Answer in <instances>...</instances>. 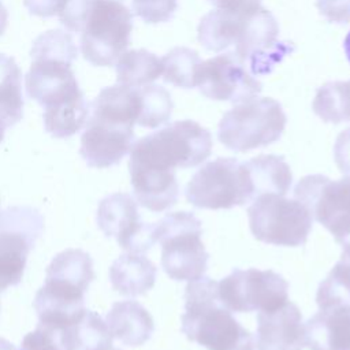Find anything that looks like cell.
I'll return each mask as SVG.
<instances>
[{"label": "cell", "mask_w": 350, "mask_h": 350, "mask_svg": "<svg viewBox=\"0 0 350 350\" xmlns=\"http://www.w3.org/2000/svg\"><path fill=\"white\" fill-rule=\"evenodd\" d=\"M212 152L211 133L193 120H178L133 144L130 178L135 186L175 185V170L201 164Z\"/></svg>", "instance_id": "1"}, {"label": "cell", "mask_w": 350, "mask_h": 350, "mask_svg": "<svg viewBox=\"0 0 350 350\" xmlns=\"http://www.w3.org/2000/svg\"><path fill=\"white\" fill-rule=\"evenodd\" d=\"M94 279L93 260L81 249L57 253L34 298L38 325L59 334L85 313V293Z\"/></svg>", "instance_id": "2"}, {"label": "cell", "mask_w": 350, "mask_h": 350, "mask_svg": "<svg viewBox=\"0 0 350 350\" xmlns=\"http://www.w3.org/2000/svg\"><path fill=\"white\" fill-rule=\"evenodd\" d=\"M182 332L208 350H256V340L220 301L217 282L200 278L185 291Z\"/></svg>", "instance_id": "3"}, {"label": "cell", "mask_w": 350, "mask_h": 350, "mask_svg": "<svg viewBox=\"0 0 350 350\" xmlns=\"http://www.w3.org/2000/svg\"><path fill=\"white\" fill-rule=\"evenodd\" d=\"M77 52L72 37L63 30H49L38 36L31 46L33 62L25 77L27 96L44 108L82 97L71 68Z\"/></svg>", "instance_id": "4"}, {"label": "cell", "mask_w": 350, "mask_h": 350, "mask_svg": "<svg viewBox=\"0 0 350 350\" xmlns=\"http://www.w3.org/2000/svg\"><path fill=\"white\" fill-rule=\"evenodd\" d=\"M154 224L165 273L174 280L202 278L209 256L201 241V221L191 212H172Z\"/></svg>", "instance_id": "5"}, {"label": "cell", "mask_w": 350, "mask_h": 350, "mask_svg": "<svg viewBox=\"0 0 350 350\" xmlns=\"http://www.w3.org/2000/svg\"><path fill=\"white\" fill-rule=\"evenodd\" d=\"M280 104L268 97L238 103L219 123V141L235 152H249L278 141L286 127Z\"/></svg>", "instance_id": "6"}, {"label": "cell", "mask_w": 350, "mask_h": 350, "mask_svg": "<svg viewBox=\"0 0 350 350\" xmlns=\"http://www.w3.org/2000/svg\"><path fill=\"white\" fill-rule=\"evenodd\" d=\"M133 30V15L118 0H94L79 31L81 52L94 66H112L126 51Z\"/></svg>", "instance_id": "7"}, {"label": "cell", "mask_w": 350, "mask_h": 350, "mask_svg": "<svg viewBox=\"0 0 350 350\" xmlns=\"http://www.w3.org/2000/svg\"><path fill=\"white\" fill-rule=\"evenodd\" d=\"M247 208L249 227L256 239L278 246H301L312 230L313 217L298 200L265 193Z\"/></svg>", "instance_id": "8"}, {"label": "cell", "mask_w": 350, "mask_h": 350, "mask_svg": "<svg viewBox=\"0 0 350 350\" xmlns=\"http://www.w3.org/2000/svg\"><path fill=\"white\" fill-rule=\"evenodd\" d=\"M185 194L191 205L204 209H228L253 201L246 168L232 157H219L202 165L190 178Z\"/></svg>", "instance_id": "9"}, {"label": "cell", "mask_w": 350, "mask_h": 350, "mask_svg": "<svg viewBox=\"0 0 350 350\" xmlns=\"http://www.w3.org/2000/svg\"><path fill=\"white\" fill-rule=\"evenodd\" d=\"M294 198L308 208L345 249L350 247V175L332 180L324 175H306L294 189Z\"/></svg>", "instance_id": "10"}, {"label": "cell", "mask_w": 350, "mask_h": 350, "mask_svg": "<svg viewBox=\"0 0 350 350\" xmlns=\"http://www.w3.org/2000/svg\"><path fill=\"white\" fill-rule=\"evenodd\" d=\"M42 230L44 217L33 206L16 205L0 212V291L22 280L27 256Z\"/></svg>", "instance_id": "11"}, {"label": "cell", "mask_w": 350, "mask_h": 350, "mask_svg": "<svg viewBox=\"0 0 350 350\" xmlns=\"http://www.w3.org/2000/svg\"><path fill=\"white\" fill-rule=\"evenodd\" d=\"M217 293L231 312H267L288 301V283L272 269H235L217 282Z\"/></svg>", "instance_id": "12"}, {"label": "cell", "mask_w": 350, "mask_h": 350, "mask_svg": "<svg viewBox=\"0 0 350 350\" xmlns=\"http://www.w3.org/2000/svg\"><path fill=\"white\" fill-rule=\"evenodd\" d=\"M97 226L107 237H115L120 247L129 253L142 254L156 242V224L144 223L137 201L127 193L104 197L97 206Z\"/></svg>", "instance_id": "13"}, {"label": "cell", "mask_w": 350, "mask_h": 350, "mask_svg": "<svg viewBox=\"0 0 350 350\" xmlns=\"http://www.w3.org/2000/svg\"><path fill=\"white\" fill-rule=\"evenodd\" d=\"M279 27L269 11L258 7L243 14L234 53L241 64L249 63L253 72H267L288 51L278 42Z\"/></svg>", "instance_id": "14"}, {"label": "cell", "mask_w": 350, "mask_h": 350, "mask_svg": "<svg viewBox=\"0 0 350 350\" xmlns=\"http://www.w3.org/2000/svg\"><path fill=\"white\" fill-rule=\"evenodd\" d=\"M197 86L208 98L242 103L261 92V83L231 55H219L202 62L197 74Z\"/></svg>", "instance_id": "15"}, {"label": "cell", "mask_w": 350, "mask_h": 350, "mask_svg": "<svg viewBox=\"0 0 350 350\" xmlns=\"http://www.w3.org/2000/svg\"><path fill=\"white\" fill-rule=\"evenodd\" d=\"M134 144V126L92 115L81 137L79 153L89 167L118 164Z\"/></svg>", "instance_id": "16"}, {"label": "cell", "mask_w": 350, "mask_h": 350, "mask_svg": "<svg viewBox=\"0 0 350 350\" xmlns=\"http://www.w3.org/2000/svg\"><path fill=\"white\" fill-rule=\"evenodd\" d=\"M305 346V324L297 305L287 301L258 313L256 350H302Z\"/></svg>", "instance_id": "17"}, {"label": "cell", "mask_w": 350, "mask_h": 350, "mask_svg": "<svg viewBox=\"0 0 350 350\" xmlns=\"http://www.w3.org/2000/svg\"><path fill=\"white\" fill-rule=\"evenodd\" d=\"M309 350H350V305L320 309L305 324Z\"/></svg>", "instance_id": "18"}, {"label": "cell", "mask_w": 350, "mask_h": 350, "mask_svg": "<svg viewBox=\"0 0 350 350\" xmlns=\"http://www.w3.org/2000/svg\"><path fill=\"white\" fill-rule=\"evenodd\" d=\"M105 323L113 338L126 346H141L153 334L150 313L137 301L115 302L105 316Z\"/></svg>", "instance_id": "19"}, {"label": "cell", "mask_w": 350, "mask_h": 350, "mask_svg": "<svg viewBox=\"0 0 350 350\" xmlns=\"http://www.w3.org/2000/svg\"><path fill=\"white\" fill-rule=\"evenodd\" d=\"M156 275V265L137 253L119 256L109 268V280L113 290L126 297L146 294L154 286Z\"/></svg>", "instance_id": "20"}, {"label": "cell", "mask_w": 350, "mask_h": 350, "mask_svg": "<svg viewBox=\"0 0 350 350\" xmlns=\"http://www.w3.org/2000/svg\"><path fill=\"white\" fill-rule=\"evenodd\" d=\"M253 191V200L265 193L286 196L291 187L293 174L282 156L260 154L243 163Z\"/></svg>", "instance_id": "21"}, {"label": "cell", "mask_w": 350, "mask_h": 350, "mask_svg": "<svg viewBox=\"0 0 350 350\" xmlns=\"http://www.w3.org/2000/svg\"><path fill=\"white\" fill-rule=\"evenodd\" d=\"M92 115L134 126L141 112L139 88L115 85L104 88L92 104Z\"/></svg>", "instance_id": "22"}, {"label": "cell", "mask_w": 350, "mask_h": 350, "mask_svg": "<svg viewBox=\"0 0 350 350\" xmlns=\"http://www.w3.org/2000/svg\"><path fill=\"white\" fill-rule=\"evenodd\" d=\"M57 338L64 350H107L113 339L101 316L88 309L77 323L59 332Z\"/></svg>", "instance_id": "23"}, {"label": "cell", "mask_w": 350, "mask_h": 350, "mask_svg": "<svg viewBox=\"0 0 350 350\" xmlns=\"http://www.w3.org/2000/svg\"><path fill=\"white\" fill-rule=\"evenodd\" d=\"M115 66L118 82L130 88L146 86L163 72L161 59L145 49L123 52Z\"/></svg>", "instance_id": "24"}, {"label": "cell", "mask_w": 350, "mask_h": 350, "mask_svg": "<svg viewBox=\"0 0 350 350\" xmlns=\"http://www.w3.org/2000/svg\"><path fill=\"white\" fill-rule=\"evenodd\" d=\"M22 72L15 60L0 53V122L5 127L16 124L23 116Z\"/></svg>", "instance_id": "25"}, {"label": "cell", "mask_w": 350, "mask_h": 350, "mask_svg": "<svg viewBox=\"0 0 350 350\" xmlns=\"http://www.w3.org/2000/svg\"><path fill=\"white\" fill-rule=\"evenodd\" d=\"M246 14V12H245ZM243 14L216 10L206 14L198 26V40L209 51H223L234 46Z\"/></svg>", "instance_id": "26"}, {"label": "cell", "mask_w": 350, "mask_h": 350, "mask_svg": "<svg viewBox=\"0 0 350 350\" xmlns=\"http://www.w3.org/2000/svg\"><path fill=\"white\" fill-rule=\"evenodd\" d=\"M88 118L89 104L82 96L56 107L45 108L44 127L56 138H67L78 133L86 124Z\"/></svg>", "instance_id": "27"}, {"label": "cell", "mask_w": 350, "mask_h": 350, "mask_svg": "<svg viewBox=\"0 0 350 350\" xmlns=\"http://www.w3.org/2000/svg\"><path fill=\"white\" fill-rule=\"evenodd\" d=\"M314 113L328 123L350 120V79L323 85L313 100Z\"/></svg>", "instance_id": "28"}, {"label": "cell", "mask_w": 350, "mask_h": 350, "mask_svg": "<svg viewBox=\"0 0 350 350\" xmlns=\"http://www.w3.org/2000/svg\"><path fill=\"white\" fill-rule=\"evenodd\" d=\"M198 53L189 48H175L161 59L163 78L179 88L197 86V74L201 66Z\"/></svg>", "instance_id": "29"}, {"label": "cell", "mask_w": 350, "mask_h": 350, "mask_svg": "<svg viewBox=\"0 0 350 350\" xmlns=\"http://www.w3.org/2000/svg\"><path fill=\"white\" fill-rule=\"evenodd\" d=\"M141 112L137 124L154 129L164 124L172 112V100L170 93L157 85L139 88Z\"/></svg>", "instance_id": "30"}, {"label": "cell", "mask_w": 350, "mask_h": 350, "mask_svg": "<svg viewBox=\"0 0 350 350\" xmlns=\"http://www.w3.org/2000/svg\"><path fill=\"white\" fill-rule=\"evenodd\" d=\"M133 10L145 22L160 23L174 15L176 0H133Z\"/></svg>", "instance_id": "31"}, {"label": "cell", "mask_w": 350, "mask_h": 350, "mask_svg": "<svg viewBox=\"0 0 350 350\" xmlns=\"http://www.w3.org/2000/svg\"><path fill=\"white\" fill-rule=\"evenodd\" d=\"M19 350H64L59 342L57 334L51 332L40 325L29 332L21 343Z\"/></svg>", "instance_id": "32"}, {"label": "cell", "mask_w": 350, "mask_h": 350, "mask_svg": "<svg viewBox=\"0 0 350 350\" xmlns=\"http://www.w3.org/2000/svg\"><path fill=\"white\" fill-rule=\"evenodd\" d=\"M94 0H68L64 10L59 14V19L66 29L79 31L82 19Z\"/></svg>", "instance_id": "33"}, {"label": "cell", "mask_w": 350, "mask_h": 350, "mask_svg": "<svg viewBox=\"0 0 350 350\" xmlns=\"http://www.w3.org/2000/svg\"><path fill=\"white\" fill-rule=\"evenodd\" d=\"M316 4L329 22L346 23L350 21V0H316Z\"/></svg>", "instance_id": "34"}, {"label": "cell", "mask_w": 350, "mask_h": 350, "mask_svg": "<svg viewBox=\"0 0 350 350\" xmlns=\"http://www.w3.org/2000/svg\"><path fill=\"white\" fill-rule=\"evenodd\" d=\"M334 157L339 171L350 175V127L338 135L334 146Z\"/></svg>", "instance_id": "35"}, {"label": "cell", "mask_w": 350, "mask_h": 350, "mask_svg": "<svg viewBox=\"0 0 350 350\" xmlns=\"http://www.w3.org/2000/svg\"><path fill=\"white\" fill-rule=\"evenodd\" d=\"M68 0H23L25 7L30 14L37 16H55L59 15Z\"/></svg>", "instance_id": "36"}, {"label": "cell", "mask_w": 350, "mask_h": 350, "mask_svg": "<svg viewBox=\"0 0 350 350\" xmlns=\"http://www.w3.org/2000/svg\"><path fill=\"white\" fill-rule=\"evenodd\" d=\"M331 276H334L350 294V247H345L340 260L331 269Z\"/></svg>", "instance_id": "37"}, {"label": "cell", "mask_w": 350, "mask_h": 350, "mask_svg": "<svg viewBox=\"0 0 350 350\" xmlns=\"http://www.w3.org/2000/svg\"><path fill=\"white\" fill-rule=\"evenodd\" d=\"M261 0H209L213 5L219 10L235 12V14H245L250 12L260 7Z\"/></svg>", "instance_id": "38"}, {"label": "cell", "mask_w": 350, "mask_h": 350, "mask_svg": "<svg viewBox=\"0 0 350 350\" xmlns=\"http://www.w3.org/2000/svg\"><path fill=\"white\" fill-rule=\"evenodd\" d=\"M7 21H8V12H7L5 7L3 5V3L0 1V36L4 33V30L7 27Z\"/></svg>", "instance_id": "39"}, {"label": "cell", "mask_w": 350, "mask_h": 350, "mask_svg": "<svg viewBox=\"0 0 350 350\" xmlns=\"http://www.w3.org/2000/svg\"><path fill=\"white\" fill-rule=\"evenodd\" d=\"M0 350H16V349L4 338H0Z\"/></svg>", "instance_id": "40"}, {"label": "cell", "mask_w": 350, "mask_h": 350, "mask_svg": "<svg viewBox=\"0 0 350 350\" xmlns=\"http://www.w3.org/2000/svg\"><path fill=\"white\" fill-rule=\"evenodd\" d=\"M345 53H346V56H347V60L350 62V31L347 33V36H346V38H345Z\"/></svg>", "instance_id": "41"}, {"label": "cell", "mask_w": 350, "mask_h": 350, "mask_svg": "<svg viewBox=\"0 0 350 350\" xmlns=\"http://www.w3.org/2000/svg\"><path fill=\"white\" fill-rule=\"evenodd\" d=\"M5 129H7V127L0 122V142H1L3 138H4V131H5Z\"/></svg>", "instance_id": "42"}, {"label": "cell", "mask_w": 350, "mask_h": 350, "mask_svg": "<svg viewBox=\"0 0 350 350\" xmlns=\"http://www.w3.org/2000/svg\"><path fill=\"white\" fill-rule=\"evenodd\" d=\"M107 350H120V349H115V347H112V346H111V347H109V349H107Z\"/></svg>", "instance_id": "43"}]
</instances>
